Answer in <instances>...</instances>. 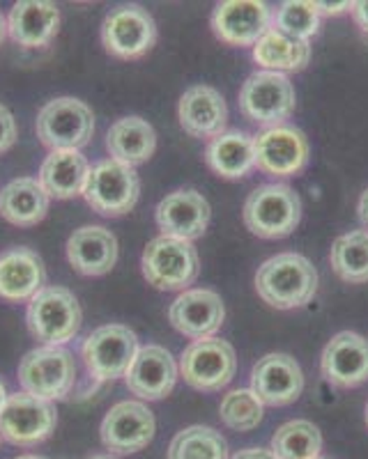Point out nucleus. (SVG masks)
<instances>
[{
	"label": "nucleus",
	"mask_w": 368,
	"mask_h": 459,
	"mask_svg": "<svg viewBox=\"0 0 368 459\" xmlns=\"http://www.w3.org/2000/svg\"><path fill=\"white\" fill-rule=\"evenodd\" d=\"M318 290V272L304 255L279 253L258 266L256 292L276 310L302 308Z\"/></svg>",
	"instance_id": "obj_1"
},
{
	"label": "nucleus",
	"mask_w": 368,
	"mask_h": 459,
	"mask_svg": "<svg viewBox=\"0 0 368 459\" xmlns=\"http://www.w3.org/2000/svg\"><path fill=\"white\" fill-rule=\"evenodd\" d=\"M79 299L72 290L60 285H47L28 303L26 322L32 338L39 340L44 347H63L65 342L79 333L81 329Z\"/></svg>",
	"instance_id": "obj_2"
},
{
	"label": "nucleus",
	"mask_w": 368,
	"mask_h": 459,
	"mask_svg": "<svg viewBox=\"0 0 368 459\" xmlns=\"http://www.w3.org/2000/svg\"><path fill=\"white\" fill-rule=\"evenodd\" d=\"M242 216L251 235L284 239L300 225L302 200L288 184H265L249 194Z\"/></svg>",
	"instance_id": "obj_3"
},
{
	"label": "nucleus",
	"mask_w": 368,
	"mask_h": 459,
	"mask_svg": "<svg viewBox=\"0 0 368 459\" xmlns=\"http://www.w3.org/2000/svg\"><path fill=\"white\" fill-rule=\"evenodd\" d=\"M145 281L163 292L187 290L200 273V257L191 241L154 237L141 257Z\"/></svg>",
	"instance_id": "obj_4"
},
{
	"label": "nucleus",
	"mask_w": 368,
	"mask_h": 459,
	"mask_svg": "<svg viewBox=\"0 0 368 459\" xmlns=\"http://www.w3.org/2000/svg\"><path fill=\"white\" fill-rule=\"evenodd\" d=\"M37 138L48 150H81L95 134V115L74 97L51 100L37 113Z\"/></svg>",
	"instance_id": "obj_5"
},
{
	"label": "nucleus",
	"mask_w": 368,
	"mask_h": 459,
	"mask_svg": "<svg viewBox=\"0 0 368 459\" xmlns=\"http://www.w3.org/2000/svg\"><path fill=\"white\" fill-rule=\"evenodd\" d=\"M138 195H141V179L132 166L106 159L95 168H90L83 198L97 214L109 219L127 214L136 207Z\"/></svg>",
	"instance_id": "obj_6"
},
{
	"label": "nucleus",
	"mask_w": 368,
	"mask_h": 459,
	"mask_svg": "<svg viewBox=\"0 0 368 459\" xmlns=\"http://www.w3.org/2000/svg\"><path fill=\"white\" fill-rule=\"evenodd\" d=\"M23 393L39 400H65L76 384V363L65 347H39L28 351L19 363Z\"/></svg>",
	"instance_id": "obj_7"
},
{
	"label": "nucleus",
	"mask_w": 368,
	"mask_h": 459,
	"mask_svg": "<svg viewBox=\"0 0 368 459\" xmlns=\"http://www.w3.org/2000/svg\"><path fill=\"white\" fill-rule=\"evenodd\" d=\"M138 338L125 324H104L81 344L88 372L100 381H116L127 375L138 354Z\"/></svg>",
	"instance_id": "obj_8"
},
{
	"label": "nucleus",
	"mask_w": 368,
	"mask_h": 459,
	"mask_svg": "<svg viewBox=\"0 0 368 459\" xmlns=\"http://www.w3.org/2000/svg\"><path fill=\"white\" fill-rule=\"evenodd\" d=\"M240 110L258 126H284L294 110L293 83L285 74H251L240 90Z\"/></svg>",
	"instance_id": "obj_9"
},
{
	"label": "nucleus",
	"mask_w": 368,
	"mask_h": 459,
	"mask_svg": "<svg viewBox=\"0 0 368 459\" xmlns=\"http://www.w3.org/2000/svg\"><path fill=\"white\" fill-rule=\"evenodd\" d=\"M237 370L232 344L221 338H206L191 342L180 360V375L191 388L203 393L221 391L231 384Z\"/></svg>",
	"instance_id": "obj_10"
},
{
	"label": "nucleus",
	"mask_w": 368,
	"mask_h": 459,
	"mask_svg": "<svg viewBox=\"0 0 368 459\" xmlns=\"http://www.w3.org/2000/svg\"><path fill=\"white\" fill-rule=\"evenodd\" d=\"M56 423L58 416L53 402L22 391L7 397L5 409L0 411V437L14 446L31 448L47 441L56 429Z\"/></svg>",
	"instance_id": "obj_11"
},
{
	"label": "nucleus",
	"mask_w": 368,
	"mask_h": 459,
	"mask_svg": "<svg viewBox=\"0 0 368 459\" xmlns=\"http://www.w3.org/2000/svg\"><path fill=\"white\" fill-rule=\"evenodd\" d=\"M157 42V23L153 14L138 5H122L109 12L101 23V44L110 56L136 60Z\"/></svg>",
	"instance_id": "obj_12"
},
{
	"label": "nucleus",
	"mask_w": 368,
	"mask_h": 459,
	"mask_svg": "<svg viewBox=\"0 0 368 459\" xmlns=\"http://www.w3.org/2000/svg\"><path fill=\"white\" fill-rule=\"evenodd\" d=\"M153 411L136 400L118 402L101 420V444L116 455H132L145 448L154 437Z\"/></svg>",
	"instance_id": "obj_13"
},
{
	"label": "nucleus",
	"mask_w": 368,
	"mask_h": 459,
	"mask_svg": "<svg viewBox=\"0 0 368 459\" xmlns=\"http://www.w3.org/2000/svg\"><path fill=\"white\" fill-rule=\"evenodd\" d=\"M256 166L274 178H293L309 161V141L300 129L274 126L253 138Z\"/></svg>",
	"instance_id": "obj_14"
},
{
	"label": "nucleus",
	"mask_w": 368,
	"mask_h": 459,
	"mask_svg": "<svg viewBox=\"0 0 368 459\" xmlns=\"http://www.w3.org/2000/svg\"><path fill=\"white\" fill-rule=\"evenodd\" d=\"M251 391L267 407H285L304 391V372L288 354H267L251 370Z\"/></svg>",
	"instance_id": "obj_15"
},
{
	"label": "nucleus",
	"mask_w": 368,
	"mask_h": 459,
	"mask_svg": "<svg viewBox=\"0 0 368 459\" xmlns=\"http://www.w3.org/2000/svg\"><path fill=\"white\" fill-rule=\"evenodd\" d=\"M269 7L258 0H226L212 14V30L231 47H256L269 30Z\"/></svg>",
	"instance_id": "obj_16"
},
{
	"label": "nucleus",
	"mask_w": 368,
	"mask_h": 459,
	"mask_svg": "<svg viewBox=\"0 0 368 459\" xmlns=\"http://www.w3.org/2000/svg\"><path fill=\"white\" fill-rule=\"evenodd\" d=\"M154 221L163 237L194 241L206 235L210 223V203L194 188H180L157 204Z\"/></svg>",
	"instance_id": "obj_17"
},
{
	"label": "nucleus",
	"mask_w": 368,
	"mask_h": 459,
	"mask_svg": "<svg viewBox=\"0 0 368 459\" xmlns=\"http://www.w3.org/2000/svg\"><path fill=\"white\" fill-rule=\"evenodd\" d=\"M178 381V363L173 354L162 344H145L132 360L125 375L129 393L141 400L154 402L171 395Z\"/></svg>",
	"instance_id": "obj_18"
},
{
	"label": "nucleus",
	"mask_w": 368,
	"mask_h": 459,
	"mask_svg": "<svg viewBox=\"0 0 368 459\" xmlns=\"http://www.w3.org/2000/svg\"><path fill=\"white\" fill-rule=\"evenodd\" d=\"M226 317V308L215 290H184L169 308V319L178 333L196 340L215 338Z\"/></svg>",
	"instance_id": "obj_19"
},
{
	"label": "nucleus",
	"mask_w": 368,
	"mask_h": 459,
	"mask_svg": "<svg viewBox=\"0 0 368 459\" xmlns=\"http://www.w3.org/2000/svg\"><path fill=\"white\" fill-rule=\"evenodd\" d=\"M320 372L331 386H362L368 381V340L353 331L334 335L322 351Z\"/></svg>",
	"instance_id": "obj_20"
},
{
	"label": "nucleus",
	"mask_w": 368,
	"mask_h": 459,
	"mask_svg": "<svg viewBox=\"0 0 368 459\" xmlns=\"http://www.w3.org/2000/svg\"><path fill=\"white\" fill-rule=\"evenodd\" d=\"M182 129L194 138H216L223 134L228 108L223 94L212 85H191L184 90L178 104Z\"/></svg>",
	"instance_id": "obj_21"
},
{
	"label": "nucleus",
	"mask_w": 368,
	"mask_h": 459,
	"mask_svg": "<svg viewBox=\"0 0 368 459\" xmlns=\"http://www.w3.org/2000/svg\"><path fill=\"white\" fill-rule=\"evenodd\" d=\"M47 282L42 257L26 246L0 253V299L12 303L31 301Z\"/></svg>",
	"instance_id": "obj_22"
},
{
	"label": "nucleus",
	"mask_w": 368,
	"mask_h": 459,
	"mask_svg": "<svg viewBox=\"0 0 368 459\" xmlns=\"http://www.w3.org/2000/svg\"><path fill=\"white\" fill-rule=\"evenodd\" d=\"M67 260L81 276H104L118 262V239L101 225H83L67 239Z\"/></svg>",
	"instance_id": "obj_23"
},
{
	"label": "nucleus",
	"mask_w": 368,
	"mask_h": 459,
	"mask_svg": "<svg viewBox=\"0 0 368 459\" xmlns=\"http://www.w3.org/2000/svg\"><path fill=\"white\" fill-rule=\"evenodd\" d=\"M60 10L47 0H22L7 16V35L23 48L47 47L58 35Z\"/></svg>",
	"instance_id": "obj_24"
},
{
	"label": "nucleus",
	"mask_w": 368,
	"mask_h": 459,
	"mask_svg": "<svg viewBox=\"0 0 368 459\" xmlns=\"http://www.w3.org/2000/svg\"><path fill=\"white\" fill-rule=\"evenodd\" d=\"M88 175L90 163L81 150H53L44 159L37 182L42 184L48 198L69 200L83 195Z\"/></svg>",
	"instance_id": "obj_25"
},
{
	"label": "nucleus",
	"mask_w": 368,
	"mask_h": 459,
	"mask_svg": "<svg viewBox=\"0 0 368 459\" xmlns=\"http://www.w3.org/2000/svg\"><path fill=\"white\" fill-rule=\"evenodd\" d=\"M106 150L113 161L134 168L153 157L157 150V134H154L153 125L138 115L120 117L110 125L109 134H106Z\"/></svg>",
	"instance_id": "obj_26"
},
{
	"label": "nucleus",
	"mask_w": 368,
	"mask_h": 459,
	"mask_svg": "<svg viewBox=\"0 0 368 459\" xmlns=\"http://www.w3.org/2000/svg\"><path fill=\"white\" fill-rule=\"evenodd\" d=\"M51 198L32 178L12 179L0 188V216L16 228H32L48 214Z\"/></svg>",
	"instance_id": "obj_27"
},
{
	"label": "nucleus",
	"mask_w": 368,
	"mask_h": 459,
	"mask_svg": "<svg viewBox=\"0 0 368 459\" xmlns=\"http://www.w3.org/2000/svg\"><path fill=\"white\" fill-rule=\"evenodd\" d=\"M206 163L219 178L242 179L251 168H256L253 138L242 131H228L212 138L206 147Z\"/></svg>",
	"instance_id": "obj_28"
},
{
	"label": "nucleus",
	"mask_w": 368,
	"mask_h": 459,
	"mask_svg": "<svg viewBox=\"0 0 368 459\" xmlns=\"http://www.w3.org/2000/svg\"><path fill=\"white\" fill-rule=\"evenodd\" d=\"M253 60L265 67V72H302L311 60V44L269 28L253 47Z\"/></svg>",
	"instance_id": "obj_29"
},
{
	"label": "nucleus",
	"mask_w": 368,
	"mask_h": 459,
	"mask_svg": "<svg viewBox=\"0 0 368 459\" xmlns=\"http://www.w3.org/2000/svg\"><path fill=\"white\" fill-rule=\"evenodd\" d=\"M331 269L341 281L359 282L368 281V232L366 230H355L347 235L338 237L331 246L329 253Z\"/></svg>",
	"instance_id": "obj_30"
},
{
	"label": "nucleus",
	"mask_w": 368,
	"mask_h": 459,
	"mask_svg": "<svg viewBox=\"0 0 368 459\" xmlns=\"http://www.w3.org/2000/svg\"><path fill=\"white\" fill-rule=\"evenodd\" d=\"M322 448V434L311 420H290L272 437L276 459H316Z\"/></svg>",
	"instance_id": "obj_31"
},
{
	"label": "nucleus",
	"mask_w": 368,
	"mask_h": 459,
	"mask_svg": "<svg viewBox=\"0 0 368 459\" xmlns=\"http://www.w3.org/2000/svg\"><path fill=\"white\" fill-rule=\"evenodd\" d=\"M169 459H228V444L215 428L191 425L173 437Z\"/></svg>",
	"instance_id": "obj_32"
},
{
	"label": "nucleus",
	"mask_w": 368,
	"mask_h": 459,
	"mask_svg": "<svg viewBox=\"0 0 368 459\" xmlns=\"http://www.w3.org/2000/svg\"><path fill=\"white\" fill-rule=\"evenodd\" d=\"M219 418L221 423L235 432H251L263 420V402L253 395L251 388H237L223 395Z\"/></svg>",
	"instance_id": "obj_33"
},
{
	"label": "nucleus",
	"mask_w": 368,
	"mask_h": 459,
	"mask_svg": "<svg viewBox=\"0 0 368 459\" xmlns=\"http://www.w3.org/2000/svg\"><path fill=\"white\" fill-rule=\"evenodd\" d=\"M318 26H320V12L306 0H288L274 16V28L300 42H309L318 32Z\"/></svg>",
	"instance_id": "obj_34"
},
{
	"label": "nucleus",
	"mask_w": 368,
	"mask_h": 459,
	"mask_svg": "<svg viewBox=\"0 0 368 459\" xmlns=\"http://www.w3.org/2000/svg\"><path fill=\"white\" fill-rule=\"evenodd\" d=\"M16 143V122L14 115L10 113L7 106L0 104V154L12 150Z\"/></svg>",
	"instance_id": "obj_35"
},
{
	"label": "nucleus",
	"mask_w": 368,
	"mask_h": 459,
	"mask_svg": "<svg viewBox=\"0 0 368 459\" xmlns=\"http://www.w3.org/2000/svg\"><path fill=\"white\" fill-rule=\"evenodd\" d=\"M353 16H355V23L359 26V30L368 37V0L353 3Z\"/></svg>",
	"instance_id": "obj_36"
},
{
	"label": "nucleus",
	"mask_w": 368,
	"mask_h": 459,
	"mask_svg": "<svg viewBox=\"0 0 368 459\" xmlns=\"http://www.w3.org/2000/svg\"><path fill=\"white\" fill-rule=\"evenodd\" d=\"M232 459H276V455L267 448H247L240 450Z\"/></svg>",
	"instance_id": "obj_37"
},
{
	"label": "nucleus",
	"mask_w": 368,
	"mask_h": 459,
	"mask_svg": "<svg viewBox=\"0 0 368 459\" xmlns=\"http://www.w3.org/2000/svg\"><path fill=\"white\" fill-rule=\"evenodd\" d=\"M320 14H341L346 10H353V3H313Z\"/></svg>",
	"instance_id": "obj_38"
},
{
	"label": "nucleus",
	"mask_w": 368,
	"mask_h": 459,
	"mask_svg": "<svg viewBox=\"0 0 368 459\" xmlns=\"http://www.w3.org/2000/svg\"><path fill=\"white\" fill-rule=\"evenodd\" d=\"M357 212H359V221H362L364 228L368 230V188L362 194V198H359Z\"/></svg>",
	"instance_id": "obj_39"
},
{
	"label": "nucleus",
	"mask_w": 368,
	"mask_h": 459,
	"mask_svg": "<svg viewBox=\"0 0 368 459\" xmlns=\"http://www.w3.org/2000/svg\"><path fill=\"white\" fill-rule=\"evenodd\" d=\"M7 388H5V384H3V381H0V411H3V409H5V404H7Z\"/></svg>",
	"instance_id": "obj_40"
},
{
	"label": "nucleus",
	"mask_w": 368,
	"mask_h": 459,
	"mask_svg": "<svg viewBox=\"0 0 368 459\" xmlns=\"http://www.w3.org/2000/svg\"><path fill=\"white\" fill-rule=\"evenodd\" d=\"M7 37V19L3 14H0V44H3V39Z\"/></svg>",
	"instance_id": "obj_41"
},
{
	"label": "nucleus",
	"mask_w": 368,
	"mask_h": 459,
	"mask_svg": "<svg viewBox=\"0 0 368 459\" xmlns=\"http://www.w3.org/2000/svg\"><path fill=\"white\" fill-rule=\"evenodd\" d=\"M16 459H47V457H39V455H22V457Z\"/></svg>",
	"instance_id": "obj_42"
},
{
	"label": "nucleus",
	"mask_w": 368,
	"mask_h": 459,
	"mask_svg": "<svg viewBox=\"0 0 368 459\" xmlns=\"http://www.w3.org/2000/svg\"><path fill=\"white\" fill-rule=\"evenodd\" d=\"M88 459H116V457H110V455H92V457Z\"/></svg>",
	"instance_id": "obj_43"
},
{
	"label": "nucleus",
	"mask_w": 368,
	"mask_h": 459,
	"mask_svg": "<svg viewBox=\"0 0 368 459\" xmlns=\"http://www.w3.org/2000/svg\"><path fill=\"white\" fill-rule=\"evenodd\" d=\"M366 425H368V402H366Z\"/></svg>",
	"instance_id": "obj_44"
},
{
	"label": "nucleus",
	"mask_w": 368,
	"mask_h": 459,
	"mask_svg": "<svg viewBox=\"0 0 368 459\" xmlns=\"http://www.w3.org/2000/svg\"><path fill=\"white\" fill-rule=\"evenodd\" d=\"M316 459H320V457H316Z\"/></svg>",
	"instance_id": "obj_45"
}]
</instances>
